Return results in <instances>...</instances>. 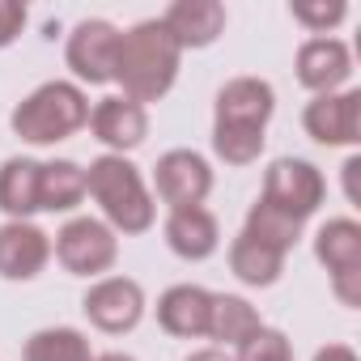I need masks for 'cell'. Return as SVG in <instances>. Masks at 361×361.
Returning a JSON list of instances; mask_svg holds the SVG:
<instances>
[{
  "label": "cell",
  "mask_w": 361,
  "mask_h": 361,
  "mask_svg": "<svg viewBox=\"0 0 361 361\" xmlns=\"http://www.w3.org/2000/svg\"><path fill=\"white\" fill-rule=\"evenodd\" d=\"M39 170L35 157H9L0 166V213L9 221H30L39 213Z\"/></svg>",
  "instance_id": "e0dca14e"
},
{
  "label": "cell",
  "mask_w": 361,
  "mask_h": 361,
  "mask_svg": "<svg viewBox=\"0 0 361 361\" xmlns=\"http://www.w3.org/2000/svg\"><path fill=\"white\" fill-rule=\"evenodd\" d=\"M9 123L26 145H60L90 123V98L77 81H43L13 106Z\"/></svg>",
  "instance_id": "277c9868"
},
{
  "label": "cell",
  "mask_w": 361,
  "mask_h": 361,
  "mask_svg": "<svg viewBox=\"0 0 361 361\" xmlns=\"http://www.w3.org/2000/svg\"><path fill=\"white\" fill-rule=\"evenodd\" d=\"M51 259V238L35 221H5L0 226V276L5 281H35Z\"/></svg>",
  "instance_id": "5bb4252c"
},
{
  "label": "cell",
  "mask_w": 361,
  "mask_h": 361,
  "mask_svg": "<svg viewBox=\"0 0 361 361\" xmlns=\"http://www.w3.org/2000/svg\"><path fill=\"white\" fill-rule=\"evenodd\" d=\"M119 26H111L106 18H85L73 26L64 60L73 68V77L81 85H106L115 77V56H119Z\"/></svg>",
  "instance_id": "ba28073f"
},
{
  "label": "cell",
  "mask_w": 361,
  "mask_h": 361,
  "mask_svg": "<svg viewBox=\"0 0 361 361\" xmlns=\"http://www.w3.org/2000/svg\"><path fill=\"white\" fill-rule=\"evenodd\" d=\"M81 310L98 331L123 336L145 319V289L132 276H98L81 298Z\"/></svg>",
  "instance_id": "9c48e42d"
},
{
  "label": "cell",
  "mask_w": 361,
  "mask_h": 361,
  "mask_svg": "<svg viewBox=\"0 0 361 361\" xmlns=\"http://www.w3.org/2000/svg\"><path fill=\"white\" fill-rule=\"evenodd\" d=\"M26 5L22 0H0V51H5L22 30H26Z\"/></svg>",
  "instance_id": "484cf974"
},
{
  "label": "cell",
  "mask_w": 361,
  "mask_h": 361,
  "mask_svg": "<svg viewBox=\"0 0 361 361\" xmlns=\"http://www.w3.org/2000/svg\"><path fill=\"white\" fill-rule=\"evenodd\" d=\"M230 272H234L243 285H251V289H268V285L281 281L285 255L272 251V247H264V243H255L251 234H238V238L230 243Z\"/></svg>",
  "instance_id": "44dd1931"
},
{
  "label": "cell",
  "mask_w": 361,
  "mask_h": 361,
  "mask_svg": "<svg viewBox=\"0 0 361 361\" xmlns=\"http://www.w3.org/2000/svg\"><path fill=\"white\" fill-rule=\"evenodd\" d=\"M178 60H183V51H178V43L161 26V18H149L119 35V56H115L111 81L123 90V98L149 106L170 94V85L178 77Z\"/></svg>",
  "instance_id": "7a4b0ae2"
},
{
  "label": "cell",
  "mask_w": 361,
  "mask_h": 361,
  "mask_svg": "<svg viewBox=\"0 0 361 361\" xmlns=\"http://www.w3.org/2000/svg\"><path fill=\"white\" fill-rule=\"evenodd\" d=\"M353 77V56L340 39L331 35H314L298 47V81L319 98V94H336L344 81Z\"/></svg>",
  "instance_id": "7c38bea8"
},
{
  "label": "cell",
  "mask_w": 361,
  "mask_h": 361,
  "mask_svg": "<svg viewBox=\"0 0 361 361\" xmlns=\"http://www.w3.org/2000/svg\"><path fill=\"white\" fill-rule=\"evenodd\" d=\"M314 361H357V353H353L348 344H323V348L314 353Z\"/></svg>",
  "instance_id": "83f0119b"
},
{
  "label": "cell",
  "mask_w": 361,
  "mask_h": 361,
  "mask_svg": "<svg viewBox=\"0 0 361 361\" xmlns=\"http://www.w3.org/2000/svg\"><path fill=\"white\" fill-rule=\"evenodd\" d=\"M51 251L73 276H102L119 259V234L102 217H73L60 226Z\"/></svg>",
  "instance_id": "8992f818"
},
{
  "label": "cell",
  "mask_w": 361,
  "mask_h": 361,
  "mask_svg": "<svg viewBox=\"0 0 361 361\" xmlns=\"http://www.w3.org/2000/svg\"><path fill=\"white\" fill-rule=\"evenodd\" d=\"M259 327H264V319H259V310L247 298H238V293H213V302H209V331L204 336H213L217 348H238Z\"/></svg>",
  "instance_id": "ac0fdd59"
},
{
  "label": "cell",
  "mask_w": 361,
  "mask_h": 361,
  "mask_svg": "<svg viewBox=\"0 0 361 361\" xmlns=\"http://www.w3.org/2000/svg\"><path fill=\"white\" fill-rule=\"evenodd\" d=\"M357 170H361V157H348V161H344V196H348V204L361 200V196H357Z\"/></svg>",
  "instance_id": "4316f807"
},
{
  "label": "cell",
  "mask_w": 361,
  "mask_h": 361,
  "mask_svg": "<svg viewBox=\"0 0 361 361\" xmlns=\"http://www.w3.org/2000/svg\"><path fill=\"white\" fill-rule=\"evenodd\" d=\"M276 90L264 77H234L217 90L213 106V153L226 166H251L264 153Z\"/></svg>",
  "instance_id": "6da1fadb"
},
{
  "label": "cell",
  "mask_w": 361,
  "mask_h": 361,
  "mask_svg": "<svg viewBox=\"0 0 361 361\" xmlns=\"http://www.w3.org/2000/svg\"><path fill=\"white\" fill-rule=\"evenodd\" d=\"M94 361H136V357H128V353H102V357H94Z\"/></svg>",
  "instance_id": "f546056e"
},
{
  "label": "cell",
  "mask_w": 361,
  "mask_h": 361,
  "mask_svg": "<svg viewBox=\"0 0 361 361\" xmlns=\"http://www.w3.org/2000/svg\"><path fill=\"white\" fill-rule=\"evenodd\" d=\"M234 361H293V344L281 327H259L251 340L234 348Z\"/></svg>",
  "instance_id": "cb8c5ba5"
},
{
  "label": "cell",
  "mask_w": 361,
  "mask_h": 361,
  "mask_svg": "<svg viewBox=\"0 0 361 361\" xmlns=\"http://www.w3.org/2000/svg\"><path fill=\"white\" fill-rule=\"evenodd\" d=\"M183 361H234V353H230V348H217V344H213V348H196V353H188Z\"/></svg>",
  "instance_id": "f1b7e54d"
},
{
  "label": "cell",
  "mask_w": 361,
  "mask_h": 361,
  "mask_svg": "<svg viewBox=\"0 0 361 361\" xmlns=\"http://www.w3.org/2000/svg\"><path fill=\"white\" fill-rule=\"evenodd\" d=\"M153 188L166 209H196L213 192V166L196 149H170L153 166Z\"/></svg>",
  "instance_id": "52a82bcc"
},
{
  "label": "cell",
  "mask_w": 361,
  "mask_h": 361,
  "mask_svg": "<svg viewBox=\"0 0 361 361\" xmlns=\"http://www.w3.org/2000/svg\"><path fill=\"white\" fill-rule=\"evenodd\" d=\"M289 13L310 35H331L348 18V5H344V0H298V5H289Z\"/></svg>",
  "instance_id": "d4e9b609"
},
{
  "label": "cell",
  "mask_w": 361,
  "mask_h": 361,
  "mask_svg": "<svg viewBox=\"0 0 361 361\" xmlns=\"http://www.w3.org/2000/svg\"><path fill=\"white\" fill-rule=\"evenodd\" d=\"M161 234H166V247L178 259H188V264H200V259H209L221 247V226H217V217L204 204H196V209H170Z\"/></svg>",
  "instance_id": "9a60e30c"
},
{
  "label": "cell",
  "mask_w": 361,
  "mask_h": 361,
  "mask_svg": "<svg viewBox=\"0 0 361 361\" xmlns=\"http://www.w3.org/2000/svg\"><path fill=\"white\" fill-rule=\"evenodd\" d=\"M22 361H94V348L77 327H43L26 340Z\"/></svg>",
  "instance_id": "7402d4cb"
},
{
  "label": "cell",
  "mask_w": 361,
  "mask_h": 361,
  "mask_svg": "<svg viewBox=\"0 0 361 361\" xmlns=\"http://www.w3.org/2000/svg\"><path fill=\"white\" fill-rule=\"evenodd\" d=\"M161 26L178 43V51H200L213 47L226 30V5L221 0H174L161 13Z\"/></svg>",
  "instance_id": "4fadbf2b"
},
{
  "label": "cell",
  "mask_w": 361,
  "mask_h": 361,
  "mask_svg": "<svg viewBox=\"0 0 361 361\" xmlns=\"http://www.w3.org/2000/svg\"><path fill=\"white\" fill-rule=\"evenodd\" d=\"M302 128L310 140L331 145V149L357 145L361 140V90H336V94L310 98L302 111Z\"/></svg>",
  "instance_id": "30bf717a"
},
{
  "label": "cell",
  "mask_w": 361,
  "mask_h": 361,
  "mask_svg": "<svg viewBox=\"0 0 361 361\" xmlns=\"http://www.w3.org/2000/svg\"><path fill=\"white\" fill-rule=\"evenodd\" d=\"M323 196H327V183H323V174H319L314 161H306V157H276L268 166V174H264V196L259 200L306 226V217L319 213Z\"/></svg>",
  "instance_id": "5b68a950"
},
{
  "label": "cell",
  "mask_w": 361,
  "mask_h": 361,
  "mask_svg": "<svg viewBox=\"0 0 361 361\" xmlns=\"http://www.w3.org/2000/svg\"><path fill=\"white\" fill-rule=\"evenodd\" d=\"M243 234H251L255 243H264V247H272V251L289 255V251L298 247V238H302V221H293V217L276 213L272 204L255 200V204H251V213H247V226H243Z\"/></svg>",
  "instance_id": "603a6c76"
},
{
  "label": "cell",
  "mask_w": 361,
  "mask_h": 361,
  "mask_svg": "<svg viewBox=\"0 0 361 361\" xmlns=\"http://www.w3.org/2000/svg\"><path fill=\"white\" fill-rule=\"evenodd\" d=\"M314 255L327 268V276L361 272V226L353 217H331L314 234Z\"/></svg>",
  "instance_id": "d6986e66"
},
{
  "label": "cell",
  "mask_w": 361,
  "mask_h": 361,
  "mask_svg": "<svg viewBox=\"0 0 361 361\" xmlns=\"http://www.w3.org/2000/svg\"><path fill=\"white\" fill-rule=\"evenodd\" d=\"M90 132L94 140L106 145V153H132L136 145H145L149 136V111L123 94H106L90 106Z\"/></svg>",
  "instance_id": "8fae6325"
},
{
  "label": "cell",
  "mask_w": 361,
  "mask_h": 361,
  "mask_svg": "<svg viewBox=\"0 0 361 361\" xmlns=\"http://www.w3.org/2000/svg\"><path fill=\"white\" fill-rule=\"evenodd\" d=\"M85 196L98 200L102 221L115 234H145L157 221V204L145 188L140 170L119 153H102L85 166Z\"/></svg>",
  "instance_id": "3957f363"
},
{
  "label": "cell",
  "mask_w": 361,
  "mask_h": 361,
  "mask_svg": "<svg viewBox=\"0 0 361 361\" xmlns=\"http://www.w3.org/2000/svg\"><path fill=\"white\" fill-rule=\"evenodd\" d=\"M209 302H213V293L200 289V285H170L157 298L161 331H170L178 340H200L209 331Z\"/></svg>",
  "instance_id": "2e32d148"
},
{
  "label": "cell",
  "mask_w": 361,
  "mask_h": 361,
  "mask_svg": "<svg viewBox=\"0 0 361 361\" xmlns=\"http://www.w3.org/2000/svg\"><path fill=\"white\" fill-rule=\"evenodd\" d=\"M85 200V166L56 157L39 170V213H73Z\"/></svg>",
  "instance_id": "ffe728a7"
}]
</instances>
